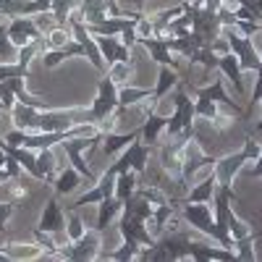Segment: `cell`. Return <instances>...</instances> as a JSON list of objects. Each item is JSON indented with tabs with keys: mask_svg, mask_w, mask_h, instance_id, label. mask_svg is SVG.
<instances>
[{
	"mask_svg": "<svg viewBox=\"0 0 262 262\" xmlns=\"http://www.w3.org/2000/svg\"><path fill=\"white\" fill-rule=\"evenodd\" d=\"M152 210H155V205L142 191H134L123 202L121 221H118V231L123 236V242H139L142 247L155 244V236L147 231V217L152 215Z\"/></svg>",
	"mask_w": 262,
	"mask_h": 262,
	"instance_id": "1",
	"label": "cell"
},
{
	"mask_svg": "<svg viewBox=\"0 0 262 262\" xmlns=\"http://www.w3.org/2000/svg\"><path fill=\"white\" fill-rule=\"evenodd\" d=\"M259 149H262V147L254 142V137L247 134L244 147L238 149V152H233V155H226V158H221V160H215V170H212V173H215V179H217V186L233 191V179H236V173L242 170L244 163L257 160V158H259Z\"/></svg>",
	"mask_w": 262,
	"mask_h": 262,
	"instance_id": "2",
	"label": "cell"
},
{
	"mask_svg": "<svg viewBox=\"0 0 262 262\" xmlns=\"http://www.w3.org/2000/svg\"><path fill=\"white\" fill-rule=\"evenodd\" d=\"M118 111V84L111 74H105L100 81H97V100L92 105V123L95 126H102L107 118H113Z\"/></svg>",
	"mask_w": 262,
	"mask_h": 262,
	"instance_id": "3",
	"label": "cell"
},
{
	"mask_svg": "<svg viewBox=\"0 0 262 262\" xmlns=\"http://www.w3.org/2000/svg\"><path fill=\"white\" fill-rule=\"evenodd\" d=\"M173 105H176V113H173L168 118V123H165L168 137H176V134H181V131L194 128V102L184 92L181 81L176 84V92H173Z\"/></svg>",
	"mask_w": 262,
	"mask_h": 262,
	"instance_id": "4",
	"label": "cell"
},
{
	"mask_svg": "<svg viewBox=\"0 0 262 262\" xmlns=\"http://www.w3.org/2000/svg\"><path fill=\"white\" fill-rule=\"evenodd\" d=\"M100 231L92 228V231H84L76 242H69L66 244V249H58L55 257L60 259H97L100 257Z\"/></svg>",
	"mask_w": 262,
	"mask_h": 262,
	"instance_id": "5",
	"label": "cell"
},
{
	"mask_svg": "<svg viewBox=\"0 0 262 262\" xmlns=\"http://www.w3.org/2000/svg\"><path fill=\"white\" fill-rule=\"evenodd\" d=\"M181 217L194 226L196 231H202L212 236L217 242V228H215V215H212V202H181Z\"/></svg>",
	"mask_w": 262,
	"mask_h": 262,
	"instance_id": "6",
	"label": "cell"
},
{
	"mask_svg": "<svg viewBox=\"0 0 262 262\" xmlns=\"http://www.w3.org/2000/svg\"><path fill=\"white\" fill-rule=\"evenodd\" d=\"M226 42H228L231 53L236 55L238 66H242V71H257V69H259V55H257V50H254L252 37L238 34V32H228V34H226Z\"/></svg>",
	"mask_w": 262,
	"mask_h": 262,
	"instance_id": "7",
	"label": "cell"
},
{
	"mask_svg": "<svg viewBox=\"0 0 262 262\" xmlns=\"http://www.w3.org/2000/svg\"><path fill=\"white\" fill-rule=\"evenodd\" d=\"M8 37L16 48H24L34 39H45L42 29L37 27V21L29 18V16H16V18H8Z\"/></svg>",
	"mask_w": 262,
	"mask_h": 262,
	"instance_id": "8",
	"label": "cell"
},
{
	"mask_svg": "<svg viewBox=\"0 0 262 262\" xmlns=\"http://www.w3.org/2000/svg\"><path fill=\"white\" fill-rule=\"evenodd\" d=\"M92 37L97 42L105 63L113 66V63H128L131 60V48H126L116 34H92Z\"/></svg>",
	"mask_w": 262,
	"mask_h": 262,
	"instance_id": "9",
	"label": "cell"
},
{
	"mask_svg": "<svg viewBox=\"0 0 262 262\" xmlns=\"http://www.w3.org/2000/svg\"><path fill=\"white\" fill-rule=\"evenodd\" d=\"M37 228L45 231V233H53V236H63V233H66V210L58 205V194L48 200V205H45V210H42V217H39Z\"/></svg>",
	"mask_w": 262,
	"mask_h": 262,
	"instance_id": "10",
	"label": "cell"
},
{
	"mask_svg": "<svg viewBox=\"0 0 262 262\" xmlns=\"http://www.w3.org/2000/svg\"><path fill=\"white\" fill-rule=\"evenodd\" d=\"M196 97H205V100H210V102H215V105H221V107H226V111L231 113V116H236V118H242V107H238L228 95H226V90H223V79H215L212 84H207V86H196Z\"/></svg>",
	"mask_w": 262,
	"mask_h": 262,
	"instance_id": "11",
	"label": "cell"
},
{
	"mask_svg": "<svg viewBox=\"0 0 262 262\" xmlns=\"http://www.w3.org/2000/svg\"><path fill=\"white\" fill-rule=\"evenodd\" d=\"M137 45L147 48L152 60L160 66H170V69L179 71V60L170 58V48H168V37H137Z\"/></svg>",
	"mask_w": 262,
	"mask_h": 262,
	"instance_id": "12",
	"label": "cell"
},
{
	"mask_svg": "<svg viewBox=\"0 0 262 262\" xmlns=\"http://www.w3.org/2000/svg\"><path fill=\"white\" fill-rule=\"evenodd\" d=\"M0 149H6L8 155H11V158H13V160H16L21 168H24L32 179H37V181H45V176H42V170H39V163H37V155H34L32 149H27V147H13V144H8L6 139L0 142Z\"/></svg>",
	"mask_w": 262,
	"mask_h": 262,
	"instance_id": "13",
	"label": "cell"
},
{
	"mask_svg": "<svg viewBox=\"0 0 262 262\" xmlns=\"http://www.w3.org/2000/svg\"><path fill=\"white\" fill-rule=\"evenodd\" d=\"M74 55L90 58V50H86L79 39L66 42V45H60V48H55V50H45V69H55V66H60L66 58H74Z\"/></svg>",
	"mask_w": 262,
	"mask_h": 262,
	"instance_id": "14",
	"label": "cell"
},
{
	"mask_svg": "<svg viewBox=\"0 0 262 262\" xmlns=\"http://www.w3.org/2000/svg\"><path fill=\"white\" fill-rule=\"evenodd\" d=\"M179 81H181V79H179V71H176V69H170V66H160L158 86H155V92H152V97H149V111H158L160 97H163L165 92H170Z\"/></svg>",
	"mask_w": 262,
	"mask_h": 262,
	"instance_id": "15",
	"label": "cell"
},
{
	"mask_svg": "<svg viewBox=\"0 0 262 262\" xmlns=\"http://www.w3.org/2000/svg\"><path fill=\"white\" fill-rule=\"evenodd\" d=\"M76 8L84 18V24H97V21H105L107 13H111V6L107 0H76Z\"/></svg>",
	"mask_w": 262,
	"mask_h": 262,
	"instance_id": "16",
	"label": "cell"
},
{
	"mask_svg": "<svg viewBox=\"0 0 262 262\" xmlns=\"http://www.w3.org/2000/svg\"><path fill=\"white\" fill-rule=\"evenodd\" d=\"M165 123H168V118H163L158 111H149L144 116V121H142V137L139 139L144 144H149V147H155L158 139H160V131L165 128Z\"/></svg>",
	"mask_w": 262,
	"mask_h": 262,
	"instance_id": "17",
	"label": "cell"
},
{
	"mask_svg": "<svg viewBox=\"0 0 262 262\" xmlns=\"http://www.w3.org/2000/svg\"><path fill=\"white\" fill-rule=\"evenodd\" d=\"M217 69H221L231 81H233V86H236V95L238 97H244V81H242V66H238V60H236V55L228 50V53H223L221 58H217Z\"/></svg>",
	"mask_w": 262,
	"mask_h": 262,
	"instance_id": "18",
	"label": "cell"
},
{
	"mask_svg": "<svg viewBox=\"0 0 262 262\" xmlns=\"http://www.w3.org/2000/svg\"><path fill=\"white\" fill-rule=\"evenodd\" d=\"M121 210H123V202L118 200V196L113 194V196H105V200L100 202V215H97V231L100 233H105V228L111 226V221L113 217H118L121 215Z\"/></svg>",
	"mask_w": 262,
	"mask_h": 262,
	"instance_id": "19",
	"label": "cell"
},
{
	"mask_svg": "<svg viewBox=\"0 0 262 262\" xmlns=\"http://www.w3.org/2000/svg\"><path fill=\"white\" fill-rule=\"evenodd\" d=\"M137 137H142V126L131 128L128 134H113V131H111V134H105V147H102V152H105V155H116L118 149L128 147Z\"/></svg>",
	"mask_w": 262,
	"mask_h": 262,
	"instance_id": "20",
	"label": "cell"
},
{
	"mask_svg": "<svg viewBox=\"0 0 262 262\" xmlns=\"http://www.w3.org/2000/svg\"><path fill=\"white\" fill-rule=\"evenodd\" d=\"M81 181H84V179H81V173L71 165V168H66V170L60 173V176H55L53 189H55V194H58V196H63V194H71V191H76Z\"/></svg>",
	"mask_w": 262,
	"mask_h": 262,
	"instance_id": "21",
	"label": "cell"
},
{
	"mask_svg": "<svg viewBox=\"0 0 262 262\" xmlns=\"http://www.w3.org/2000/svg\"><path fill=\"white\" fill-rule=\"evenodd\" d=\"M215 189H217V179H215V173H210L202 184H196V186L186 194L184 202H212Z\"/></svg>",
	"mask_w": 262,
	"mask_h": 262,
	"instance_id": "22",
	"label": "cell"
},
{
	"mask_svg": "<svg viewBox=\"0 0 262 262\" xmlns=\"http://www.w3.org/2000/svg\"><path fill=\"white\" fill-rule=\"evenodd\" d=\"M134 191H137V176H134V170H121L118 176H116V196H118L121 202H126Z\"/></svg>",
	"mask_w": 262,
	"mask_h": 262,
	"instance_id": "23",
	"label": "cell"
},
{
	"mask_svg": "<svg viewBox=\"0 0 262 262\" xmlns=\"http://www.w3.org/2000/svg\"><path fill=\"white\" fill-rule=\"evenodd\" d=\"M76 8V0H53V18H55V27H69V16Z\"/></svg>",
	"mask_w": 262,
	"mask_h": 262,
	"instance_id": "24",
	"label": "cell"
},
{
	"mask_svg": "<svg viewBox=\"0 0 262 262\" xmlns=\"http://www.w3.org/2000/svg\"><path fill=\"white\" fill-rule=\"evenodd\" d=\"M142 252V244L139 242H123L121 249L111 252V254H100L102 259H116V262H128V259H137Z\"/></svg>",
	"mask_w": 262,
	"mask_h": 262,
	"instance_id": "25",
	"label": "cell"
},
{
	"mask_svg": "<svg viewBox=\"0 0 262 262\" xmlns=\"http://www.w3.org/2000/svg\"><path fill=\"white\" fill-rule=\"evenodd\" d=\"M144 97H152V92L149 90H137V86H123V90H118V107L126 111L128 105H134Z\"/></svg>",
	"mask_w": 262,
	"mask_h": 262,
	"instance_id": "26",
	"label": "cell"
},
{
	"mask_svg": "<svg viewBox=\"0 0 262 262\" xmlns=\"http://www.w3.org/2000/svg\"><path fill=\"white\" fill-rule=\"evenodd\" d=\"M228 233H231V238H233V244H236V242H244V238H249V236H254L252 228H249L244 221H238L233 210L228 212Z\"/></svg>",
	"mask_w": 262,
	"mask_h": 262,
	"instance_id": "27",
	"label": "cell"
},
{
	"mask_svg": "<svg viewBox=\"0 0 262 262\" xmlns=\"http://www.w3.org/2000/svg\"><path fill=\"white\" fill-rule=\"evenodd\" d=\"M37 163H39V170H42V176H45V181L53 184L55 181V158L50 155V147L48 149H39Z\"/></svg>",
	"mask_w": 262,
	"mask_h": 262,
	"instance_id": "28",
	"label": "cell"
},
{
	"mask_svg": "<svg viewBox=\"0 0 262 262\" xmlns=\"http://www.w3.org/2000/svg\"><path fill=\"white\" fill-rule=\"evenodd\" d=\"M13 53H18V48L8 37V24H0V60L6 63L8 58H13Z\"/></svg>",
	"mask_w": 262,
	"mask_h": 262,
	"instance_id": "29",
	"label": "cell"
},
{
	"mask_svg": "<svg viewBox=\"0 0 262 262\" xmlns=\"http://www.w3.org/2000/svg\"><path fill=\"white\" fill-rule=\"evenodd\" d=\"M81 233H84V226H81L79 210H69V223H66V236H69V242H76Z\"/></svg>",
	"mask_w": 262,
	"mask_h": 262,
	"instance_id": "30",
	"label": "cell"
},
{
	"mask_svg": "<svg viewBox=\"0 0 262 262\" xmlns=\"http://www.w3.org/2000/svg\"><path fill=\"white\" fill-rule=\"evenodd\" d=\"M29 3V0H0V16L6 18H16L24 13V6Z\"/></svg>",
	"mask_w": 262,
	"mask_h": 262,
	"instance_id": "31",
	"label": "cell"
},
{
	"mask_svg": "<svg viewBox=\"0 0 262 262\" xmlns=\"http://www.w3.org/2000/svg\"><path fill=\"white\" fill-rule=\"evenodd\" d=\"M13 215V202H0V233H6V221Z\"/></svg>",
	"mask_w": 262,
	"mask_h": 262,
	"instance_id": "32",
	"label": "cell"
},
{
	"mask_svg": "<svg viewBox=\"0 0 262 262\" xmlns=\"http://www.w3.org/2000/svg\"><path fill=\"white\" fill-rule=\"evenodd\" d=\"M249 176L252 179H262V149H259V158H257V165L249 170Z\"/></svg>",
	"mask_w": 262,
	"mask_h": 262,
	"instance_id": "33",
	"label": "cell"
},
{
	"mask_svg": "<svg viewBox=\"0 0 262 262\" xmlns=\"http://www.w3.org/2000/svg\"><path fill=\"white\" fill-rule=\"evenodd\" d=\"M8 179H13V176H11V170L3 165V168H0V184H3V181H8Z\"/></svg>",
	"mask_w": 262,
	"mask_h": 262,
	"instance_id": "34",
	"label": "cell"
},
{
	"mask_svg": "<svg viewBox=\"0 0 262 262\" xmlns=\"http://www.w3.org/2000/svg\"><path fill=\"white\" fill-rule=\"evenodd\" d=\"M8 259H13V257H11V252H6V247H3V249H0V262H8Z\"/></svg>",
	"mask_w": 262,
	"mask_h": 262,
	"instance_id": "35",
	"label": "cell"
},
{
	"mask_svg": "<svg viewBox=\"0 0 262 262\" xmlns=\"http://www.w3.org/2000/svg\"><path fill=\"white\" fill-rule=\"evenodd\" d=\"M6 160H8V155H6V149H0V168L6 165Z\"/></svg>",
	"mask_w": 262,
	"mask_h": 262,
	"instance_id": "36",
	"label": "cell"
},
{
	"mask_svg": "<svg viewBox=\"0 0 262 262\" xmlns=\"http://www.w3.org/2000/svg\"><path fill=\"white\" fill-rule=\"evenodd\" d=\"M131 3H134L137 8H142V6H144V0H131Z\"/></svg>",
	"mask_w": 262,
	"mask_h": 262,
	"instance_id": "37",
	"label": "cell"
},
{
	"mask_svg": "<svg viewBox=\"0 0 262 262\" xmlns=\"http://www.w3.org/2000/svg\"><path fill=\"white\" fill-rule=\"evenodd\" d=\"M259 66H262V55H259Z\"/></svg>",
	"mask_w": 262,
	"mask_h": 262,
	"instance_id": "38",
	"label": "cell"
}]
</instances>
